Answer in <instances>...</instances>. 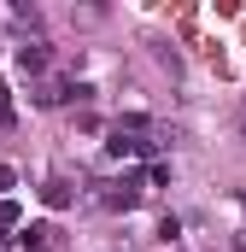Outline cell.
<instances>
[{"mask_svg":"<svg viewBox=\"0 0 246 252\" xmlns=\"http://www.w3.org/2000/svg\"><path fill=\"white\" fill-rule=\"evenodd\" d=\"M100 199H106L112 211H129V205L141 199V176H118V182H112V188L100 193Z\"/></svg>","mask_w":246,"mask_h":252,"instance_id":"6da1fadb","label":"cell"},{"mask_svg":"<svg viewBox=\"0 0 246 252\" xmlns=\"http://www.w3.org/2000/svg\"><path fill=\"white\" fill-rule=\"evenodd\" d=\"M47 59H53V53H47V41H24V47H18V70H30V76H35V70H47Z\"/></svg>","mask_w":246,"mask_h":252,"instance_id":"7a4b0ae2","label":"cell"},{"mask_svg":"<svg viewBox=\"0 0 246 252\" xmlns=\"http://www.w3.org/2000/svg\"><path fill=\"white\" fill-rule=\"evenodd\" d=\"M41 193H47V205H70V188H64V182H47Z\"/></svg>","mask_w":246,"mask_h":252,"instance_id":"3957f363","label":"cell"},{"mask_svg":"<svg viewBox=\"0 0 246 252\" xmlns=\"http://www.w3.org/2000/svg\"><path fill=\"white\" fill-rule=\"evenodd\" d=\"M241 205H246V193H241Z\"/></svg>","mask_w":246,"mask_h":252,"instance_id":"277c9868","label":"cell"}]
</instances>
